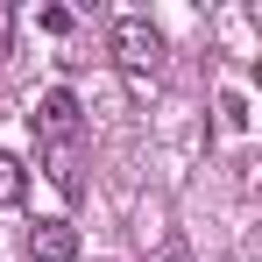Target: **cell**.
Masks as SVG:
<instances>
[{
	"label": "cell",
	"instance_id": "5b68a950",
	"mask_svg": "<svg viewBox=\"0 0 262 262\" xmlns=\"http://www.w3.org/2000/svg\"><path fill=\"white\" fill-rule=\"evenodd\" d=\"M0 50H7V7H0Z\"/></svg>",
	"mask_w": 262,
	"mask_h": 262
},
{
	"label": "cell",
	"instance_id": "277c9868",
	"mask_svg": "<svg viewBox=\"0 0 262 262\" xmlns=\"http://www.w3.org/2000/svg\"><path fill=\"white\" fill-rule=\"evenodd\" d=\"M21 199H29V163L0 149V206H21Z\"/></svg>",
	"mask_w": 262,
	"mask_h": 262
},
{
	"label": "cell",
	"instance_id": "8992f818",
	"mask_svg": "<svg viewBox=\"0 0 262 262\" xmlns=\"http://www.w3.org/2000/svg\"><path fill=\"white\" fill-rule=\"evenodd\" d=\"M156 262H170V255H156Z\"/></svg>",
	"mask_w": 262,
	"mask_h": 262
},
{
	"label": "cell",
	"instance_id": "3957f363",
	"mask_svg": "<svg viewBox=\"0 0 262 262\" xmlns=\"http://www.w3.org/2000/svg\"><path fill=\"white\" fill-rule=\"evenodd\" d=\"M29 262H78V227L71 220H36L29 227Z\"/></svg>",
	"mask_w": 262,
	"mask_h": 262
},
{
	"label": "cell",
	"instance_id": "6da1fadb",
	"mask_svg": "<svg viewBox=\"0 0 262 262\" xmlns=\"http://www.w3.org/2000/svg\"><path fill=\"white\" fill-rule=\"evenodd\" d=\"M29 121H36V142H43V156H50L57 191H78V142H85V106H78V92L50 85Z\"/></svg>",
	"mask_w": 262,
	"mask_h": 262
},
{
	"label": "cell",
	"instance_id": "7a4b0ae2",
	"mask_svg": "<svg viewBox=\"0 0 262 262\" xmlns=\"http://www.w3.org/2000/svg\"><path fill=\"white\" fill-rule=\"evenodd\" d=\"M114 64H121L128 78H149V71L163 64V29L142 21V14H121V21H114Z\"/></svg>",
	"mask_w": 262,
	"mask_h": 262
}]
</instances>
